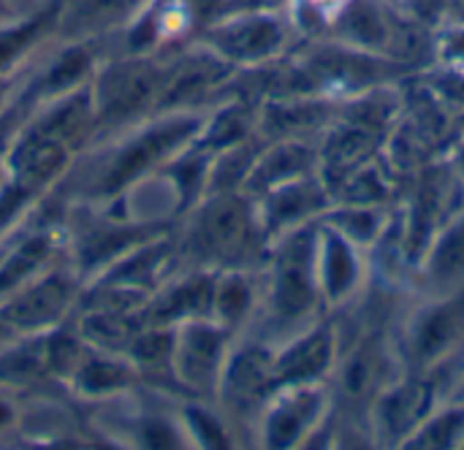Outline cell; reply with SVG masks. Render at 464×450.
Returning <instances> with one entry per match:
<instances>
[{
    "instance_id": "cell-1",
    "label": "cell",
    "mask_w": 464,
    "mask_h": 450,
    "mask_svg": "<svg viewBox=\"0 0 464 450\" xmlns=\"http://www.w3.org/2000/svg\"><path fill=\"white\" fill-rule=\"evenodd\" d=\"M405 372L438 375L451 386L454 367L464 353V288L446 296H419L394 326Z\"/></svg>"
},
{
    "instance_id": "cell-2",
    "label": "cell",
    "mask_w": 464,
    "mask_h": 450,
    "mask_svg": "<svg viewBox=\"0 0 464 450\" xmlns=\"http://www.w3.org/2000/svg\"><path fill=\"white\" fill-rule=\"evenodd\" d=\"M315 228L299 225L285 234L272 266V310L283 323H315L324 307L315 272Z\"/></svg>"
},
{
    "instance_id": "cell-3",
    "label": "cell",
    "mask_w": 464,
    "mask_h": 450,
    "mask_svg": "<svg viewBox=\"0 0 464 450\" xmlns=\"http://www.w3.org/2000/svg\"><path fill=\"white\" fill-rule=\"evenodd\" d=\"M443 388L435 375L405 372L386 386L367 413L372 448H400L443 402Z\"/></svg>"
},
{
    "instance_id": "cell-4",
    "label": "cell",
    "mask_w": 464,
    "mask_h": 450,
    "mask_svg": "<svg viewBox=\"0 0 464 450\" xmlns=\"http://www.w3.org/2000/svg\"><path fill=\"white\" fill-rule=\"evenodd\" d=\"M315 272H318V288L324 307L343 310L353 307L359 296L367 291L372 266L370 253L351 239H345L340 231L318 220L315 228Z\"/></svg>"
},
{
    "instance_id": "cell-5",
    "label": "cell",
    "mask_w": 464,
    "mask_h": 450,
    "mask_svg": "<svg viewBox=\"0 0 464 450\" xmlns=\"http://www.w3.org/2000/svg\"><path fill=\"white\" fill-rule=\"evenodd\" d=\"M332 410L334 399L329 383L280 386L266 413L264 440L269 448H294L304 440H315L332 421Z\"/></svg>"
},
{
    "instance_id": "cell-6",
    "label": "cell",
    "mask_w": 464,
    "mask_h": 450,
    "mask_svg": "<svg viewBox=\"0 0 464 450\" xmlns=\"http://www.w3.org/2000/svg\"><path fill=\"white\" fill-rule=\"evenodd\" d=\"M340 326L329 318L310 323L302 334L275 356L277 386H299V383H329L337 356H340Z\"/></svg>"
},
{
    "instance_id": "cell-7",
    "label": "cell",
    "mask_w": 464,
    "mask_h": 450,
    "mask_svg": "<svg viewBox=\"0 0 464 450\" xmlns=\"http://www.w3.org/2000/svg\"><path fill=\"white\" fill-rule=\"evenodd\" d=\"M419 296H446L464 288V206L446 220L413 269Z\"/></svg>"
},
{
    "instance_id": "cell-8",
    "label": "cell",
    "mask_w": 464,
    "mask_h": 450,
    "mask_svg": "<svg viewBox=\"0 0 464 450\" xmlns=\"http://www.w3.org/2000/svg\"><path fill=\"white\" fill-rule=\"evenodd\" d=\"M329 206H332V193L321 171L299 177L272 190L269 204H266V228L277 231L288 225V231H294L299 225L318 223Z\"/></svg>"
},
{
    "instance_id": "cell-9",
    "label": "cell",
    "mask_w": 464,
    "mask_h": 450,
    "mask_svg": "<svg viewBox=\"0 0 464 450\" xmlns=\"http://www.w3.org/2000/svg\"><path fill=\"white\" fill-rule=\"evenodd\" d=\"M253 215L242 198H218L201 215V242L204 247L226 261L242 258L253 244Z\"/></svg>"
},
{
    "instance_id": "cell-10",
    "label": "cell",
    "mask_w": 464,
    "mask_h": 450,
    "mask_svg": "<svg viewBox=\"0 0 464 450\" xmlns=\"http://www.w3.org/2000/svg\"><path fill=\"white\" fill-rule=\"evenodd\" d=\"M212 41L223 54L234 60H264L283 46L285 30L280 19L269 14H253L218 27L212 33Z\"/></svg>"
},
{
    "instance_id": "cell-11",
    "label": "cell",
    "mask_w": 464,
    "mask_h": 450,
    "mask_svg": "<svg viewBox=\"0 0 464 450\" xmlns=\"http://www.w3.org/2000/svg\"><path fill=\"white\" fill-rule=\"evenodd\" d=\"M321 223L340 231L353 244L364 247L367 253L386 236L394 223V212L386 204H353V201H332L324 212Z\"/></svg>"
},
{
    "instance_id": "cell-12",
    "label": "cell",
    "mask_w": 464,
    "mask_h": 450,
    "mask_svg": "<svg viewBox=\"0 0 464 450\" xmlns=\"http://www.w3.org/2000/svg\"><path fill=\"white\" fill-rule=\"evenodd\" d=\"M277 367H275V353L266 348H247L242 350L228 375H226V391L231 399L247 405L258 402L264 397H272L277 391Z\"/></svg>"
},
{
    "instance_id": "cell-13",
    "label": "cell",
    "mask_w": 464,
    "mask_h": 450,
    "mask_svg": "<svg viewBox=\"0 0 464 450\" xmlns=\"http://www.w3.org/2000/svg\"><path fill=\"white\" fill-rule=\"evenodd\" d=\"M158 87V71L150 65L114 68L101 84V103L109 117H122L139 109Z\"/></svg>"
},
{
    "instance_id": "cell-14",
    "label": "cell",
    "mask_w": 464,
    "mask_h": 450,
    "mask_svg": "<svg viewBox=\"0 0 464 450\" xmlns=\"http://www.w3.org/2000/svg\"><path fill=\"white\" fill-rule=\"evenodd\" d=\"M318 171H321V155L302 141H288V144H280L275 152H269L258 163V168L253 171V185L264 190H275L285 182H294L299 177L318 174Z\"/></svg>"
},
{
    "instance_id": "cell-15",
    "label": "cell",
    "mask_w": 464,
    "mask_h": 450,
    "mask_svg": "<svg viewBox=\"0 0 464 450\" xmlns=\"http://www.w3.org/2000/svg\"><path fill=\"white\" fill-rule=\"evenodd\" d=\"M190 130H193V122H174V125H166V128H158V130L147 133L141 141H136L130 149H125L120 155L111 174L106 177V187H117V185L128 182L130 177H136L139 171H144L150 163H155L169 147H174Z\"/></svg>"
},
{
    "instance_id": "cell-16",
    "label": "cell",
    "mask_w": 464,
    "mask_h": 450,
    "mask_svg": "<svg viewBox=\"0 0 464 450\" xmlns=\"http://www.w3.org/2000/svg\"><path fill=\"white\" fill-rule=\"evenodd\" d=\"M464 448V402L443 399L427 421L411 435L402 450H462Z\"/></svg>"
},
{
    "instance_id": "cell-17",
    "label": "cell",
    "mask_w": 464,
    "mask_h": 450,
    "mask_svg": "<svg viewBox=\"0 0 464 450\" xmlns=\"http://www.w3.org/2000/svg\"><path fill=\"white\" fill-rule=\"evenodd\" d=\"M60 163H63V144L49 141L38 133H30V139L16 152V171L24 185H35L52 177Z\"/></svg>"
},
{
    "instance_id": "cell-18",
    "label": "cell",
    "mask_w": 464,
    "mask_h": 450,
    "mask_svg": "<svg viewBox=\"0 0 464 450\" xmlns=\"http://www.w3.org/2000/svg\"><path fill=\"white\" fill-rule=\"evenodd\" d=\"M65 296H68V288L60 280H49V282L38 285L35 291H30L27 296H22L8 310V318L14 323H24V326L44 323V321H49V318H54L60 312Z\"/></svg>"
},
{
    "instance_id": "cell-19",
    "label": "cell",
    "mask_w": 464,
    "mask_h": 450,
    "mask_svg": "<svg viewBox=\"0 0 464 450\" xmlns=\"http://www.w3.org/2000/svg\"><path fill=\"white\" fill-rule=\"evenodd\" d=\"M220 334L209 331V329H196L190 331L188 342H185V375L193 383H209L212 372L218 367L220 359Z\"/></svg>"
},
{
    "instance_id": "cell-20",
    "label": "cell",
    "mask_w": 464,
    "mask_h": 450,
    "mask_svg": "<svg viewBox=\"0 0 464 450\" xmlns=\"http://www.w3.org/2000/svg\"><path fill=\"white\" fill-rule=\"evenodd\" d=\"M46 255V239H30L19 253H14L8 258V263L0 269V288H8L14 282H19V277H24L27 272H33L38 266V261Z\"/></svg>"
},
{
    "instance_id": "cell-21",
    "label": "cell",
    "mask_w": 464,
    "mask_h": 450,
    "mask_svg": "<svg viewBox=\"0 0 464 450\" xmlns=\"http://www.w3.org/2000/svg\"><path fill=\"white\" fill-rule=\"evenodd\" d=\"M49 22V16H38L33 22H24L14 30L0 33V68H5L19 52H24V46L38 35V30Z\"/></svg>"
},
{
    "instance_id": "cell-22",
    "label": "cell",
    "mask_w": 464,
    "mask_h": 450,
    "mask_svg": "<svg viewBox=\"0 0 464 450\" xmlns=\"http://www.w3.org/2000/svg\"><path fill=\"white\" fill-rule=\"evenodd\" d=\"M435 54L446 62L449 71L464 73V24H451L438 35Z\"/></svg>"
},
{
    "instance_id": "cell-23",
    "label": "cell",
    "mask_w": 464,
    "mask_h": 450,
    "mask_svg": "<svg viewBox=\"0 0 464 450\" xmlns=\"http://www.w3.org/2000/svg\"><path fill=\"white\" fill-rule=\"evenodd\" d=\"M218 307H220V315L228 318V321H237L239 315H245V310L250 307V291L242 280H228L223 282V288L218 291Z\"/></svg>"
},
{
    "instance_id": "cell-24",
    "label": "cell",
    "mask_w": 464,
    "mask_h": 450,
    "mask_svg": "<svg viewBox=\"0 0 464 450\" xmlns=\"http://www.w3.org/2000/svg\"><path fill=\"white\" fill-rule=\"evenodd\" d=\"M87 68V57L82 52H68L49 73V87H68L73 79L82 76V71Z\"/></svg>"
},
{
    "instance_id": "cell-25",
    "label": "cell",
    "mask_w": 464,
    "mask_h": 450,
    "mask_svg": "<svg viewBox=\"0 0 464 450\" xmlns=\"http://www.w3.org/2000/svg\"><path fill=\"white\" fill-rule=\"evenodd\" d=\"M125 380V372L114 364H95L84 372V386L90 388H111Z\"/></svg>"
},
{
    "instance_id": "cell-26",
    "label": "cell",
    "mask_w": 464,
    "mask_h": 450,
    "mask_svg": "<svg viewBox=\"0 0 464 450\" xmlns=\"http://www.w3.org/2000/svg\"><path fill=\"white\" fill-rule=\"evenodd\" d=\"M87 329L103 342H122L128 337V323L120 318H95L87 323Z\"/></svg>"
},
{
    "instance_id": "cell-27",
    "label": "cell",
    "mask_w": 464,
    "mask_h": 450,
    "mask_svg": "<svg viewBox=\"0 0 464 450\" xmlns=\"http://www.w3.org/2000/svg\"><path fill=\"white\" fill-rule=\"evenodd\" d=\"M163 353H169V337H147L139 345V356L144 361H158Z\"/></svg>"
},
{
    "instance_id": "cell-28",
    "label": "cell",
    "mask_w": 464,
    "mask_h": 450,
    "mask_svg": "<svg viewBox=\"0 0 464 450\" xmlns=\"http://www.w3.org/2000/svg\"><path fill=\"white\" fill-rule=\"evenodd\" d=\"M449 399H457V402H464V353H462V356H459L457 367H454V378H451Z\"/></svg>"
},
{
    "instance_id": "cell-29",
    "label": "cell",
    "mask_w": 464,
    "mask_h": 450,
    "mask_svg": "<svg viewBox=\"0 0 464 450\" xmlns=\"http://www.w3.org/2000/svg\"><path fill=\"white\" fill-rule=\"evenodd\" d=\"M128 3H133V0H95V5L103 8V11H109V8H122V5H128Z\"/></svg>"
},
{
    "instance_id": "cell-30",
    "label": "cell",
    "mask_w": 464,
    "mask_h": 450,
    "mask_svg": "<svg viewBox=\"0 0 464 450\" xmlns=\"http://www.w3.org/2000/svg\"><path fill=\"white\" fill-rule=\"evenodd\" d=\"M258 8H272V5H277V3H283V0H253Z\"/></svg>"
},
{
    "instance_id": "cell-31",
    "label": "cell",
    "mask_w": 464,
    "mask_h": 450,
    "mask_svg": "<svg viewBox=\"0 0 464 450\" xmlns=\"http://www.w3.org/2000/svg\"><path fill=\"white\" fill-rule=\"evenodd\" d=\"M5 418H8V410H5V407H0V424H3Z\"/></svg>"
},
{
    "instance_id": "cell-32",
    "label": "cell",
    "mask_w": 464,
    "mask_h": 450,
    "mask_svg": "<svg viewBox=\"0 0 464 450\" xmlns=\"http://www.w3.org/2000/svg\"><path fill=\"white\" fill-rule=\"evenodd\" d=\"M3 133H5V125L0 128V147H3Z\"/></svg>"
},
{
    "instance_id": "cell-33",
    "label": "cell",
    "mask_w": 464,
    "mask_h": 450,
    "mask_svg": "<svg viewBox=\"0 0 464 450\" xmlns=\"http://www.w3.org/2000/svg\"><path fill=\"white\" fill-rule=\"evenodd\" d=\"M462 450H464V448H462Z\"/></svg>"
}]
</instances>
